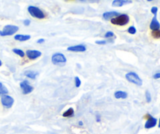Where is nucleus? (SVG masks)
Instances as JSON below:
<instances>
[{
  "label": "nucleus",
  "instance_id": "21",
  "mask_svg": "<svg viewBox=\"0 0 160 134\" xmlns=\"http://www.w3.org/2000/svg\"><path fill=\"white\" fill-rule=\"evenodd\" d=\"M80 85H81V81H80V78L79 77H75V85L76 87H80Z\"/></svg>",
  "mask_w": 160,
  "mask_h": 134
},
{
  "label": "nucleus",
  "instance_id": "3",
  "mask_svg": "<svg viewBox=\"0 0 160 134\" xmlns=\"http://www.w3.org/2000/svg\"><path fill=\"white\" fill-rule=\"evenodd\" d=\"M19 30V28L15 25H6L5 26L2 31H0V35L1 36H8L12 35Z\"/></svg>",
  "mask_w": 160,
  "mask_h": 134
},
{
  "label": "nucleus",
  "instance_id": "1",
  "mask_svg": "<svg viewBox=\"0 0 160 134\" xmlns=\"http://www.w3.org/2000/svg\"><path fill=\"white\" fill-rule=\"evenodd\" d=\"M130 20V18L127 14H120L116 17H113L111 19V23L115 25H120V26H123L128 24Z\"/></svg>",
  "mask_w": 160,
  "mask_h": 134
},
{
  "label": "nucleus",
  "instance_id": "32",
  "mask_svg": "<svg viewBox=\"0 0 160 134\" xmlns=\"http://www.w3.org/2000/svg\"><path fill=\"white\" fill-rule=\"evenodd\" d=\"M2 61H1V60H0V66H2Z\"/></svg>",
  "mask_w": 160,
  "mask_h": 134
},
{
  "label": "nucleus",
  "instance_id": "17",
  "mask_svg": "<svg viewBox=\"0 0 160 134\" xmlns=\"http://www.w3.org/2000/svg\"><path fill=\"white\" fill-rule=\"evenodd\" d=\"M73 114H74V111H73L72 107H70V108H69V109L66 111V112L62 114V116L65 117V118H69V117L73 116Z\"/></svg>",
  "mask_w": 160,
  "mask_h": 134
},
{
  "label": "nucleus",
  "instance_id": "25",
  "mask_svg": "<svg viewBox=\"0 0 160 134\" xmlns=\"http://www.w3.org/2000/svg\"><path fill=\"white\" fill-rule=\"evenodd\" d=\"M151 13L154 14V15H156V14H157V11H158V8L156 7H152L151 9Z\"/></svg>",
  "mask_w": 160,
  "mask_h": 134
},
{
  "label": "nucleus",
  "instance_id": "22",
  "mask_svg": "<svg viewBox=\"0 0 160 134\" xmlns=\"http://www.w3.org/2000/svg\"><path fill=\"white\" fill-rule=\"evenodd\" d=\"M145 97H146V101L147 102H151V94H150V93H149V91H146V93H145Z\"/></svg>",
  "mask_w": 160,
  "mask_h": 134
},
{
  "label": "nucleus",
  "instance_id": "35",
  "mask_svg": "<svg viewBox=\"0 0 160 134\" xmlns=\"http://www.w3.org/2000/svg\"><path fill=\"white\" fill-rule=\"evenodd\" d=\"M81 1H83V0H81Z\"/></svg>",
  "mask_w": 160,
  "mask_h": 134
},
{
  "label": "nucleus",
  "instance_id": "20",
  "mask_svg": "<svg viewBox=\"0 0 160 134\" xmlns=\"http://www.w3.org/2000/svg\"><path fill=\"white\" fill-rule=\"evenodd\" d=\"M151 35L155 38H160V30H154L151 32Z\"/></svg>",
  "mask_w": 160,
  "mask_h": 134
},
{
  "label": "nucleus",
  "instance_id": "26",
  "mask_svg": "<svg viewBox=\"0 0 160 134\" xmlns=\"http://www.w3.org/2000/svg\"><path fill=\"white\" fill-rule=\"evenodd\" d=\"M95 43L98 45H105V44H106V41H105V40L95 41Z\"/></svg>",
  "mask_w": 160,
  "mask_h": 134
},
{
  "label": "nucleus",
  "instance_id": "27",
  "mask_svg": "<svg viewBox=\"0 0 160 134\" xmlns=\"http://www.w3.org/2000/svg\"><path fill=\"white\" fill-rule=\"evenodd\" d=\"M30 24H31V21H30L29 20H24V25H25V26H28V25H30Z\"/></svg>",
  "mask_w": 160,
  "mask_h": 134
},
{
  "label": "nucleus",
  "instance_id": "5",
  "mask_svg": "<svg viewBox=\"0 0 160 134\" xmlns=\"http://www.w3.org/2000/svg\"><path fill=\"white\" fill-rule=\"evenodd\" d=\"M52 62L56 65L64 64L65 63L67 62V58H66L65 55H63L62 54L56 53L52 56Z\"/></svg>",
  "mask_w": 160,
  "mask_h": 134
},
{
  "label": "nucleus",
  "instance_id": "23",
  "mask_svg": "<svg viewBox=\"0 0 160 134\" xmlns=\"http://www.w3.org/2000/svg\"><path fill=\"white\" fill-rule=\"evenodd\" d=\"M114 34L113 32H112V31H107L106 33L105 34V38H111V37H113Z\"/></svg>",
  "mask_w": 160,
  "mask_h": 134
},
{
  "label": "nucleus",
  "instance_id": "30",
  "mask_svg": "<svg viewBox=\"0 0 160 134\" xmlns=\"http://www.w3.org/2000/svg\"><path fill=\"white\" fill-rule=\"evenodd\" d=\"M100 121V118H99V116H97V122H99Z\"/></svg>",
  "mask_w": 160,
  "mask_h": 134
},
{
  "label": "nucleus",
  "instance_id": "15",
  "mask_svg": "<svg viewBox=\"0 0 160 134\" xmlns=\"http://www.w3.org/2000/svg\"><path fill=\"white\" fill-rule=\"evenodd\" d=\"M115 98L116 99H126L127 97V93L123 91H116L114 94Z\"/></svg>",
  "mask_w": 160,
  "mask_h": 134
},
{
  "label": "nucleus",
  "instance_id": "34",
  "mask_svg": "<svg viewBox=\"0 0 160 134\" xmlns=\"http://www.w3.org/2000/svg\"><path fill=\"white\" fill-rule=\"evenodd\" d=\"M148 1H149V2H151V1H152V0H148Z\"/></svg>",
  "mask_w": 160,
  "mask_h": 134
},
{
  "label": "nucleus",
  "instance_id": "16",
  "mask_svg": "<svg viewBox=\"0 0 160 134\" xmlns=\"http://www.w3.org/2000/svg\"><path fill=\"white\" fill-rule=\"evenodd\" d=\"M37 73L33 71H26L24 72V75L27 76V78H31V79H34L36 78V76H37Z\"/></svg>",
  "mask_w": 160,
  "mask_h": 134
},
{
  "label": "nucleus",
  "instance_id": "12",
  "mask_svg": "<svg viewBox=\"0 0 160 134\" xmlns=\"http://www.w3.org/2000/svg\"><path fill=\"white\" fill-rule=\"evenodd\" d=\"M119 13L116 11H112V12H105L103 14L102 17L104 18L105 20H109V19H112V18L116 17L117 16H119Z\"/></svg>",
  "mask_w": 160,
  "mask_h": 134
},
{
  "label": "nucleus",
  "instance_id": "13",
  "mask_svg": "<svg viewBox=\"0 0 160 134\" xmlns=\"http://www.w3.org/2000/svg\"><path fill=\"white\" fill-rule=\"evenodd\" d=\"M129 2H131V1H129V0H113L112 6L115 7H123V5L129 3Z\"/></svg>",
  "mask_w": 160,
  "mask_h": 134
},
{
  "label": "nucleus",
  "instance_id": "28",
  "mask_svg": "<svg viewBox=\"0 0 160 134\" xmlns=\"http://www.w3.org/2000/svg\"><path fill=\"white\" fill-rule=\"evenodd\" d=\"M153 78L155 79H158V78H160V73H156L153 75Z\"/></svg>",
  "mask_w": 160,
  "mask_h": 134
},
{
  "label": "nucleus",
  "instance_id": "24",
  "mask_svg": "<svg viewBox=\"0 0 160 134\" xmlns=\"http://www.w3.org/2000/svg\"><path fill=\"white\" fill-rule=\"evenodd\" d=\"M136 28L133 26H131V27H130L129 28H128V32H129L130 34H132V35H133V34L136 33Z\"/></svg>",
  "mask_w": 160,
  "mask_h": 134
},
{
  "label": "nucleus",
  "instance_id": "2",
  "mask_svg": "<svg viewBox=\"0 0 160 134\" xmlns=\"http://www.w3.org/2000/svg\"><path fill=\"white\" fill-rule=\"evenodd\" d=\"M126 78L127 80L130 83H132L133 84H135L137 85H142V80L141 79V78L138 75V74H136L134 72H129L126 75Z\"/></svg>",
  "mask_w": 160,
  "mask_h": 134
},
{
  "label": "nucleus",
  "instance_id": "11",
  "mask_svg": "<svg viewBox=\"0 0 160 134\" xmlns=\"http://www.w3.org/2000/svg\"><path fill=\"white\" fill-rule=\"evenodd\" d=\"M160 28V24L159 22L157 20V17H156V15L154 16V17L152 18L151 20V22L150 24V28H151L152 31L154 30H159Z\"/></svg>",
  "mask_w": 160,
  "mask_h": 134
},
{
  "label": "nucleus",
  "instance_id": "33",
  "mask_svg": "<svg viewBox=\"0 0 160 134\" xmlns=\"http://www.w3.org/2000/svg\"><path fill=\"white\" fill-rule=\"evenodd\" d=\"M159 127L160 128V119H159Z\"/></svg>",
  "mask_w": 160,
  "mask_h": 134
},
{
  "label": "nucleus",
  "instance_id": "10",
  "mask_svg": "<svg viewBox=\"0 0 160 134\" xmlns=\"http://www.w3.org/2000/svg\"><path fill=\"white\" fill-rule=\"evenodd\" d=\"M67 50L72 52H85L86 51V46L84 45H77L68 47Z\"/></svg>",
  "mask_w": 160,
  "mask_h": 134
},
{
  "label": "nucleus",
  "instance_id": "14",
  "mask_svg": "<svg viewBox=\"0 0 160 134\" xmlns=\"http://www.w3.org/2000/svg\"><path fill=\"white\" fill-rule=\"evenodd\" d=\"M31 38V36L28 35H17L14 36V39L17 41H20V42H24V41L29 40Z\"/></svg>",
  "mask_w": 160,
  "mask_h": 134
},
{
  "label": "nucleus",
  "instance_id": "7",
  "mask_svg": "<svg viewBox=\"0 0 160 134\" xmlns=\"http://www.w3.org/2000/svg\"><path fill=\"white\" fill-rule=\"evenodd\" d=\"M20 85L21 89H22L23 93L25 94V95H26V94L30 93H31V92L34 90L33 86L30 85L29 84H28V82H27V80H24V81H23V82H21Z\"/></svg>",
  "mask_w": 160,
  "mask_h": 134
},
{
  "label": "nucleus",
  "instance_id": "18",
  "mask_svg": "<svg viewBox=\"0 0 160 134\" xmlns=\"http://www.w3.org/2000/svg\"><path fill=\"white\" fill-rule=\"evenodd\" d=\"M8 93V89L6 86L2 85V83H0V95L1 94H6Z\"/></svg>",
  "mask_w": 160,
  "mask_h": 134
},
{
  "label": "nucleus",
  "instance_id": "6",
  "mask_svg": "<svg viewBox=\"0 0 160 134\" xmlns=\"http://www.w3.org/2000/svg\"><path fill=\"white\" fill-rule=\"evenodd\" d=\"M1 102H2V105L4 107H7V108H9L13 106L14 103V100L13 97L8 96V95H3L2 96V99H1Z\"/></svg>",
  "mask_w": 160,
  "mask_h": 134
},
{
  "label": "nucleus",
  "instance_id": "29",
  "mask_svg": "<svg viewBox=\"0 0 160 134\" xmlns=\"http://www.w3.org/2000/svg\"><path fill=\"white\" fill-rule=\"evenodd\" d=\"M44 42V39H43V38H40V39H38V40L37 41V43L41 44V43H43Z\"/></svg>",
  "mask_w": 160,
  "mask_h": 134
},
{
  "label": "nucleus",
  "instance_id": "31",
  "mask_svg": "<svg viewBox=\"0 0 160 134\" xmlns=\"http://www.w3.org/2000/svg\"><path fill=\"white\" fill-rule=\"evenodd\" d=\"M79 125H83V122H79Z\"/></svg>",
  "mask_w": 160,
  "mask_h": 134
},
{
  "label": "nucleus",
  "instance_id": "8",
  "mask_svg": "<svg viewBox=\"0 0 160 134\" xmlns=\"http://www.w3.org/2000/svg\"><path fill=\"white\" fill-rule=\"evenodd\" d=\"M146 117L148 118V120L145 124V129H151V128L155 127L157 124V119L150 114H147Z\"/></svg>",
  "mask_w": 160,
  "mask_h": 134
},
{
  "label": "nucleus",
  "instance_id": "4",
  "mask_svg": "<svg viewBox=\"0 0 160 134\" xmlns=\"http://www.w3.org/2000/svg\"><path fill=\"white\" fill-rule=\"evenodd\" d=\"M27 10H28L30 14H31L33 17L38 18V19H43V18H44V13H43L39 8H38V7L30 6V7L27 8Z\"/></svg>",
  "mask_w": 160,
  "mask_h": 134
},
{
  "label": "nucleus",
  "instance_id": "19",
  "mask_svg": "<svg viewBox=\"0 0 160 134\" xmlns=\"http://www.w3.org/2000/svg\"><path fill=\"white\" fill-rule=\"evenodd\" d=\"M13 52H14V54H17V55H19L20 56H21V57H24L25 55V54L24 53V51H23V50H21V49H13Z\"/></svg>",
  "mask_w": 160,
  "mask_h": 134
},
{
  "label": "nucleus",
  "instance_id": "9",
  "mask_svg": "<svg viewBox=\"0 0 160 134\" xmlns=\"http://www.w3.org/2000/svg\"><path fill=\"white\" fill-rule=\"evenodd\" d=\"M26 55L30 60H35V59L38 58L39 56H42V53L38 50H27L26 52Z\"/></svg>",
  "mask_w": 160,
  "mask_h": 134
}]
</instances>
